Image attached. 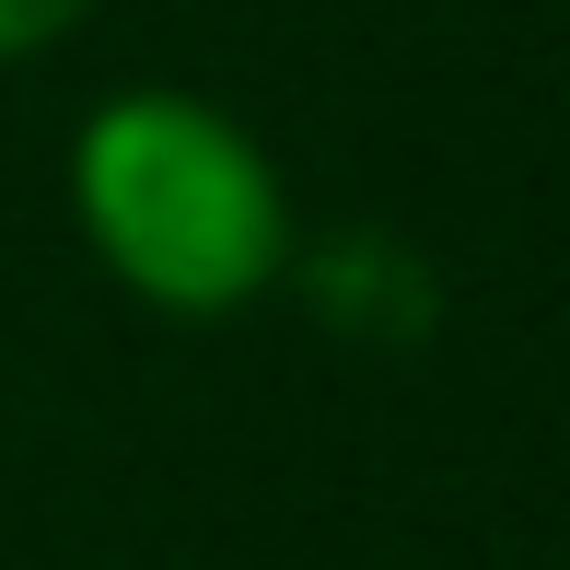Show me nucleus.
Segmentation results:
<instances>
[{"label":"nucleus","mask_w":570,"mask_h":570,"mask_svg":"<svg viewBox=\"0 0 570 570\" xmlns=\"http://www.w3.org/2000/svg\"><path fill=\"white\" fill-rule=\"evenodd\" d=\"M70 210L94 256L164 315H233L279 279L292 210L268 151L198 94H117L70 151Z\"/></svg>","instance_id":"nucleus-1"},{"label":"nucleus","mask_w":570,"mask_h":570,"mask_svg":"<svg viewBox=\"0 0 570 570\" xmlns=\"http://www.w3.org/2000/svg\"><path fill=\"white\" fill-rule=\"evenodd\" d=\"M82 12H94V0H0V59H36V47H59Z\"/></svg>","instance_id":"nucleus-2"}]
</instances>
